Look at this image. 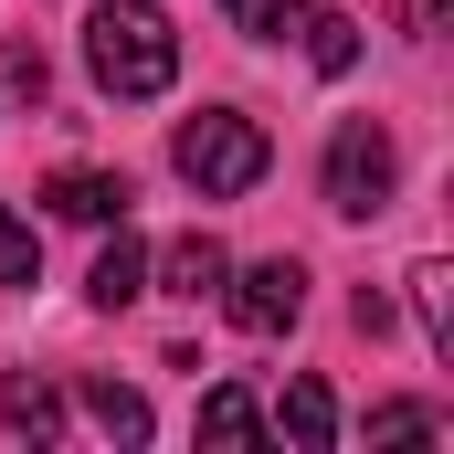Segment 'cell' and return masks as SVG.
I'll return each mask as SVG.
<instances>
[{
	"mask_svg": "<svg viewBox=\"0 0 454 454\" xmlns=\"http://www.w3.org/2000/svg\"><path fill=\"white\" fill-rule=\"evenodd\" d=\"M85 64H96V85L106 96H169V74H180V32L148 11V0H96L85 11Z\"/></svg>",
	"mask_w": 454,
	"mask_h": 454,
	"instance_id": "cell-1",
	"label": "cell"
},
{
	"mask_svg": "<svg viewBox=\"0 0 454 454\" xmlns=\"http://www.w3.org/2000/svg\"><path fill=\"white\" fill-rule=\"evenodd\" d=\"M169 159H180V180H191L201 201H243V191L264 180V159H275V148H264V127H254V116L201 106L180 137H169Z\"/></svg>",
	"mask_w": 454,
	"mask_h": 454,
	"instance_id": "cell-2",
	"label": "cell"
},
{
	"mask_svg": "<svg viewBox=\"0 0 454 454\" xmlns=\"http://www.w3.org/2000/svg\"><path fill=\"white\" fill-rule=\"evenodd\" d=\"M391 180H402V148H391V127H380V116H348L339 137H328V212L370 223V212L391 201Z\"/></svg>",
	"mask_w": 454,
	"mask_h": 454,
	"instance_id": "cell-3",
	"label": "cell"
},
{
	"mask_svg": "<svg viewBox=\"0 0 454 454\" xmlns=\"http://www.w3.org/2000/svg\"><path fill=\"white\" fill-rule=\"evenodd\" d=\"M223 307H232V328H243V339H286V328H296V307H307V275L275 254V264H254V275H223Z\"/></svg>",
	"mask_w": 454,
	"mask_h": 454,
	"instance_id": "cell-4",
	"label": "cell"
},
{
	"mask_svg": "<svg viewBox=\"0 0 454 454\" xmlns=\"http://www.w3.org/2000/svg\"><path fill=\"white\" fill-rule=\"evenodd\" d=\"M127 201H137V191H127L116 169H53V180H43V212H53V223H127Z\"/></svg>",
	"mask_w": 454,
	"mask_h": 454,
	"instance_id": "cell-5",
	"label": "cell"
},
{
	"mask_svg": "<svg viewBox=\"0 0 454 454\" xmlns=\"http://www.w3.org/2000/svg\"><path fill=\"white\" fill-rule=\"evenodd\" d=\"M223 243H212V232H180V243H169V254H159V296H180V307H201V296H223Z\"/></svg>",
	"mask_w": 454,
	"mask_h": 454,
	"instance_id": "cell-6",
	"label": "cell"
},
{
	"mask_svg": "<svg viewBox=\"0 0 454 454\" xmlns=\"http://www.w3.org/2000/svg\"><path fill=\"white\" fill-rule=\"evenodd\" d=\"M264 434H296V444H339V402H328V380H286V402L264 412Z\"/></svg>",
	"mask_w": 454,
	"mask_h": 454,
	"instance_id": "cell-7",
	"label": "cell"
},
{
	"mask_svg": "<svg viewBox=\"0 0 454 454\" xmlns=\"http://www.w3.org/2000/svg\"><path fill=\"white\" fill-rule=\"evenodd\" d=\"M85 296H96V307H127V296H148V243H137L127 223H116V243L96 254V275H85Z\"/></svg>",
	"mask_w": 454,
	"mask_h": 454,
	"instance_id": "cell-8",
	"label": "cell"
},
{
	"mask_svg": "<svg viewBox=\"0 0 454 454\" xmlns=\"http://www.w3.org/2000/svg\"><path fill=\"white\" fill-rule=\"evenodd\" d=\"M296 32H307V64H317V74H348V64H359V21H339V11H307Z\"/></svg>",
	"mask_w": 454,
	"mask_h": 454,
	"instance_id": "cell-9",
	"label": "cell"
},
{
	"mask_svg": "<svg viewBox=\"0 0 454 454\" xmlns=\"http://www.w3.org/2000/svg\"><path fill=\"white\" fill-rule=\"evenodd\" d=\"M201 434H212V444H254V434H264V402H254V391H201Z\"/></svg>",
	"mask_w": 454,
	"mask_h": 454,
	"instance_id": "cell-10",
	"label": "cell"
},
{
	"mask_svg": "<svg viewBox=\"0 0 454 454\" xmlns=\"http://www.w3.org/2000/svg\"><path fill=\"white\" fill-rule=\"evenodd\" d=\"M412 307H423V339L454 348V275L444 264H412Z\"/></svg>",
	"mask_w": 454,
	"mask_h": 454,
	"instance_id": "cell-11",
	"label": "cell"
},
{
	"mask_svg": "<svg viewBox=\"0 0 454 454\" xmlns=\"http://www.w3.org/2000/svg\"><path fill=\"white\" fill-rule=\"evenodd\" d=\"M0 412H11V434H32V444H43V434L64 423V402H53V380H11V391H0Z\"/></svg>",
	"mask_w": 454,
	"mask_h": 454,
	"instance_id": "cell-12",
	"label": "cell"
},
{
	"mask_svg": "<svg viewBox=\"0 0 454 454\" xmlns=\"http://www.w3.org/2000/svg\"><path fill=\"white\" fill-rule=\"evenodd\" d=\"M85 412H96V423H106L116 444H137V434H148V402H137V391H127V380H96V391H85Z\"/></svg>",
	"mask_w": 454,
	"mask_h": 454,
	"instance_id": "cell-13",
	"label": "cell"
},
{
	"mask_svg": "<svg viewBox=\"0 0 454 454\" xmlns=\"http://www.w3.org/2000/svg\"><path fill=\"white\" fill-rule=\"evenodd\" d=\"M223 11H232V32H254V43H286L307 21V0H223Z\"/></svg>",
	"mask_w": 454,
	"mask_h": 454,
	"instance_id": "cell-14",
	"label": "cell"
},
{
	"mask_svg": "<svg viewBox=\"0 0 454 454\" xmlns=\"http://www.w3.org/2000/svg\"><path fill=\"white\" fill-rule=\"evenodd\" d=\"M32 275H43V243L21 212H0V286H32Z\"/></svg>",
	"mask_w": 454,
	"mask_h": 454,
	"instance_id": "cell-15",
	"label": "cell"
},
{
	"mask_svg": "<svg viewBox=\"0 0 454 454\" xmlns=\"http://www.w3.org/2000/svg\"><path fill=\"white\" fill-rule=\"evenodd\" d=\"M370 434H380V444H423V434H434V412H423V402H380V412H370Z\"/></svg>",
	"mask_w": 454,
	"mask_h": 454,
	"instance_id": "cell-16",
	"label": "cell"
},
{
	"mask_svg": "<svg viewBox=\"0 0 454 454\" xmlns=\"http://www.w3.org/2000/svg\"><path fill=\"white\" fill-rule=\"evenodd\" d=\"M0 85H11V96H32V106H43V85H53V74H43V53H32V43H11V53H0Z\"/></svg>",
	"mask_w": 454,
	"mask_h": 454,
	"instance_id": "cell-17",
	"label": "cell"
},
{
	"mask_svg": "<svg viewBox=\"0 0 454 454\" xmlns=\"http://www.w3.org/2000/svg\"><path fill=\"white\" fill-rule=\"evenodd\" d=\"M402 21L412 32H454V0H402Z\"/></svg>",
	"mask_w": 454,
	"mask_h": 454,
	"instance_id": "cell-18",
	"label": "cell"
}]
</instances>
